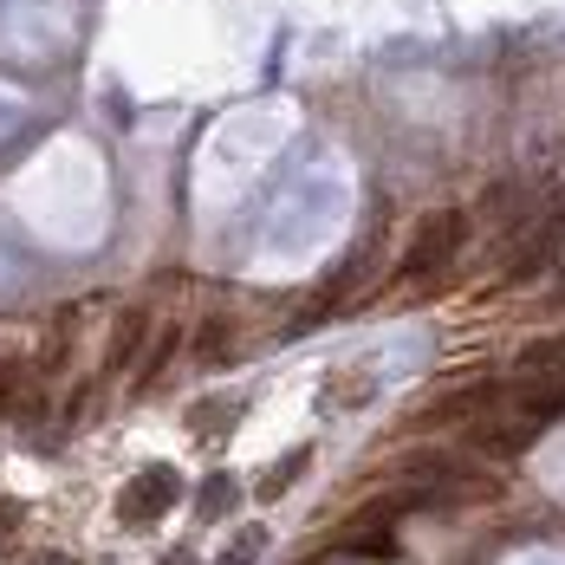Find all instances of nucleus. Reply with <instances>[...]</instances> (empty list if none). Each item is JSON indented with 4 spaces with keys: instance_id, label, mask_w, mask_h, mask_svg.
I'll list each match as a JSON object with an SVG mask.
<instances>
[{
    "instance_id": "obj_12",
    "label": "nucleus",
    "mask_w": 565,
    "mask_h": 565,
    "mask_svg": "<svg viewBox=\"0 0 565 565\" xmlns=\"http://www.w3.org/2000/svg\"><path fill=\"white\" fill-rule=\"evenodd\" d=\"M26 384H33V358H20V351H0V409L26 391Z\"/></svg>"
},
{
    "instance_id": "obj_16",
    "label": "nucleus",
    "mask_w": 565,
    "mask_h": 565,
    "mask_svg": "<svg viewBox=\"0 0 565 565\" xmlns=\"http://www.w3.org/2000/svg\"><path fill=\"white\" fill-rule=\"evenodd\" d=\"M20 526H26V508H20L13 494H0V553H7L13 540H20Z\"/></svg>"
},
{
    "instance_id": "obj_11",
    "label": "nucleus",
    "mask_w": 565,
    "mask_h": 565,
    "mask_svg": "<svg viewBox=\"0 0 565 565\" xmlns=\"http://www.w3.org/2000/svg\"><path fill=\"white\" fill-rule=\"evenodd\" d=\"M234 416H241V403H234V396H215V403H195V409H189V429H202L209 443H222V429Z\"/></svg>"
},
{
    "instance_id": "obj_1",
    "label": "nucleus",
    "mask_w": 565,
    "mask_h": 565,
    "mask_svg": "<svg viewBox=\"0 0 565 565\" xmlns=\"http://www.w3.org/2000/svg\"><path fill=\"white\" fill-rule=\"evenodd\" d=\"M468 247V209H436L423 215L403 260H396V280H429V274H449V260Z\"/></svg>"
},
{
    "instance_id": "obj_10",
    "label": "nucleus",
    "mask_w": 565,
    "mask_h": 565,
    "mask_svg": "<svg viewBox=\"0 0 565 565\" xmlns=\"http://www.w3.org/2000/svg\"><path fill=\"white\" fill-rule=\"evenodd\" d=\"M234 501H241V481L234 475H209L202 494H195V513L202 520H222V513H234Z\"/></svg>"
},
{
    "instance_id": "obj_15",
    "label": "nucleus",
    "mask_w": 565,
    "mask_h": 565,
    "mask_svg": "<svg viewBox=\"0 0 565 565\" xmlns=\"http://www.w3.org/2000/svg\"><path fill=\"white\" fill-rule=\"evenodd\" d=\"M260 553H267V526H241V540L227 546V559H222V565H254Z\"/></svg>"
},
{
    "instance_id": "obj_19",
    "label": "nucleus",
    "mask_w": 565,
    "mask_h": 565,
    "mask_svg": "<svg viewBox=\"0 0 565 565\" xmlns=\"http://www.w3.org/2000/svg\"><path fill=\"white\" fill-rule=\"evenodd\" d=\"M553 312H565V286H553Z\"/></svg>"
},
{
    "instance_id": "obj_18",
    "label": "nucleus",
    "mask_w": 565,
    "mask_h": 565,
    "mask_svg": "<svg viewBox=\"0 0 565 565\" xmlns=\"http://www.w3.org/2000/svg\"><path fill=\"white\" fill-rule=\"evenodd\" d=\"M157 565H195V553H189V546H175L170 559H157Z\"/></svg>"
},
{
    "instance_id": "obj_4",
    "label": "nucleus",
    "mask_w": 565,
    "mask_h": 565,
    "mask_svg": "<svg viewBox=\"0 0 565 565\" xmlns=\"http://www.w3.org/2000/svg\"><path fill=\"white\" fill-rule=\"evenodd\" d=\"M559 247H565V222H559V215H540V222H533L526 234H520V241H513L501 286H526V280H540V274H546V267L559 260Z\"/></svg>"
},
{
    "instance_id": "obj_2",
    "label": "nucleus",
    "mask_w": 565,
    "mask_h": 565,
    "mask_svg": "<svg viewBox=\"0 0 565 565\" xmlns=\"http://www.w3.org/2000/svg\"><path fill=\"white\" fill-rule=\"evenodd\" d=\"M175 501H182V475H175L170 461H150V468H137V475L124 481L117 520H124V526H157Z\"/></svg>"
},
{
    "instance_id": "obj_8",
    "label": "nucleus",
    "mask_w": 565,
    "mask_h": 565,
    "mask_svg": "<svg viewBox=\"0 0 565 565\" xmlns=\"http://www.w3.org/2000/svg\"><path fill=\"white\" fill-rule=\"evenodd\" d=\"M306 461H312V449H292V455H280V461H274V468H267V475L254 481V501H280L286 488H292V481L306 475Z\"/></svg>"
},
{
    "instance_id": "obj_14",
    "label": "nucleus",
    "mask_w": 565,
    "mask_h": 565,
    "mask_svg": "<svg viewBox=\"0 0 565 565\" xmlns=\"http://www.w3.org/2000/svg\"><path fill=\"white\" fill-rule=\"evenodd\" d=\"M227 332H234L227 319H209V326H202V339H195V358H202V364H222V358H227Z\"/></svg>"
},
{
    "instance_id": "obj_9",
    "label": "nucleus",
    "mask_w": 565,
    "mask_h": 565,
    "mask_svg": "<svg viewBox=\"0 0 565 565\" xmlns=\"http://www.w3.org/2000/svg\"><path fill=\"white\" fill-rule=\"evenodd\" d=\"M175 344H182V326H163V332L150 339V358L137 364V391H157V377H163V364L175 358Z\"/></svg>"
},
{
    "instance_id": "obj_17",
    "label": "nucleus",
    "mask_w": 565,
    "mask_h": 565,
    "mask_svg": "<svg viewBox=\"0 0 565 565\" xmlns=\"http://www.w3.org/2000/svg\"><path fill=\"white\" fill-rule=\"evenodd\" d=\"M26 565H78V559H72V553H33Z\"/></svg>"
},
{
    "instance_id": "obj_5",
    "label": "nucleus",
    "mask_w": 565,
    "mask_h": 565,
    "mask_svg": "<svg viewBox=\"0 0 565 565\" xmlns=\"http://www.w3.org/2000/svg\"><path fill=\"white\" fill-rule=\"evenodd\" d=\"M508 403H513L508 377H475V384H461V391L436 396L423 423H481V416H494V409H508Z\"/></svg>"
},
{
    "instance_id": "obj_13",
    "label": "nucleus",
    "mask_w": 565,
    "mask_h": 565,
    "mask_svg": "<svg viewBox=\"0 0 565 565\" xmlns=\"http://www.w3.org/2000/svg\"><path fill=\"white\" fill-rule=\"evenodd\" d=\"M520 371H553V377H559L565 371V339H533L526 351H520Z\"/></svg>"
},
{
    "instance_id": "obj_7",
    "label": "nucleus",
    "mask_w": 565,
    "mask_h": 565,
    "mask_svg": "<svg viewBox=\"0 0 565 565\" xmlns=\"http://www.w3.org/2000/svg\"><path fill=\"white\" fill-rule=\"evenodd\" d=\"M143 339H150V312H143V306H130V312H117L111 358H105V364H111V371H124V364H130V351H137Z\"/></svg>"
},
{
    "instance_id": "obj_3",
    "label": "nucleus",
    "mask_w": 565,
    "mask_h": 565,
    "mask_svg": "<svg viewBox=\"0 0 565 565\" xmlns=\"http://www.w3.org/2000/svg\"><path fill=\"white\" fill-rule=\"evenodd\" d=\"M377 267H384V234H364V241L344 254L339 267L326 274L319 299H312V312H306V326H312V319H326V312H339V306H351V299L371 286V274H377Z\"/></svg>"
},
{
    "instance_id": "obj_6",
    "label": "nucleus",
    "mask_w": 565,
    "mask_h": 565,
    "mask_svg": "<svg viewBox=\"0 0 565 565\" xmlns=\"http://www.w3.org/2000/svg\"><path fill=\"white\" fill-rule=\"evenodd\" d=\"M540 443V423H526V416H481L475 429H468V449L475 455H488V461H513V455H526Z\"/></svg>"
}]
</instances>
